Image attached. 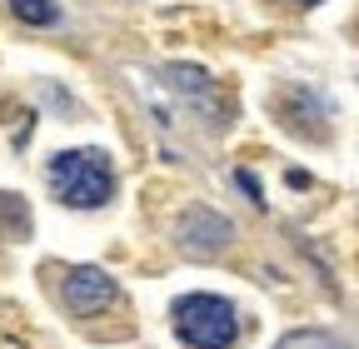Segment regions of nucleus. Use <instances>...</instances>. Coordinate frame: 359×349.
Wrapping results in <instances>:
<instances>
[{
	"instance_id": "4",
	"label": "nucleus",
	"mask_w": 359,
	"mask_h": 349,
	"mask_svg": "<svg viewBox=\"0 0 359 349\" xmlns=\"http://www.w3.org/2000/svg\"><path fill=\"white\" fill-rule=\"evenodd\" d=\"M60 299H65V310L70 315H100L105 304H115L120 299V289H115V280L105 275V270H95V265H75V270H65V289H60Z\"/></svg>"
},
{
	"instance_id": "7",
	"label": "nucleus",
	"mask_w": 359,
	"mask_h": 349,
	"mask_svg": "<svg viewBox=\"0 0 359 349\" xmlns=\"http://www.w3.org/2000/svg\"><path fill=\"white\" fill-rule=\"evenodd\" d=\"M11 11H15L25 25H55V20H60V6H55V0H11Z\"/></svg>"
},
{
	"instance_id": "9",
	"label": "nucleus",
	"mask_w": 359,
	"mask_h": 349,
	"mask_svg": "<svg viewBox=\"0 0 359 349\" xmlns=\"http://www.w3.org/2000/svg\"><path fill=\"white\" fill-rule=\"evenodd\" d=\"M294 6H320V0H294Z\"/></svg>"
},
{
	"instance_id": "8",
	"label": "nucleus",
	"mask_w": 359,
	"mask_h": 349,
	"mask_svg": "<svg viewBox=\"0 0 359 349\" xmlns=\"http://www.w3.org/2000/svg\"><path fill=\"white\" fill-rule=\"evenodd\" d=\"M275 349H349V344H339V339L325 334V329H294V334H285Z\"/></svg>"
},
{
	"instance_id": "3",
	"label": "nucleus",
	"mask_w": 359,
	"mask_h": 349,
	"mask_svg": "<svg viewBox=\"0 0 359 349\" xmlns=\"http://www.w3.org/2000/svg\"><path fill=\"white\" fill-rule=\"evenodd\" d=\"M160 75H165L160 85H165V90L185 105L190 115H205L210 125L219 120V85H215L205 70H195V65H165Z\"/></svg>"
},
{
	"instance_id": "1",
	"label": "nucleus",
	"mask_w": 359,
	"mask_h": 349,
	"mask_svg": "<svg viewBox=\"0 0 359 349\" xmlns=\"http://www.w3.org/2000/svg\"><path fill=\"white\" fill-rule=\"evenodd\" d=\"M45 180H50L55 200L70 210H100L115 195V170L105 150H60L45 170Z\"/></svg>"
},
{
	"instance_id": "6",
	"label": "nucleus",
	"mask_w": 359,
	"mask_h": 349,
	"mask_svg": "<svg viewBox=\"0 0 359 349\" xmlns=\"http://www.w3.org/2000/svg\"><path fill=\"white\" fill-rule=\"evenodd\" d=\"M0 235H6V240L30 235V210H25V200H15V195H0Z\"/></svg>"
},
{
	"instance_id": "5",
	"label": "nucleus",
	"mask_w": 359,
	"mask_h": 349,
	"mask_svg": "<svg viewBox=\"0 0 359 349\" xmlns=\"http://www.w3.org/2000/svg\"><path fill=\"white\" fill-rule=\"evenodd\" d=\"M235 240V225L224 220V214H215V210H205V205H195V210H185V220H180V249L185 254H219L224 245Z\"/></svg>"
},
{
	"instance_id": "2",
	"label": "nucleus",
	"mask_w": 359,
	"mask_h": 349,
	"mask_svg": "<svg viewBox=\"0 0 359 349\" xmlns=\"http://www.w3.org/2000/svg\"><path fill=\"white\" fill-rule=\"evenodd\" d=\"M170 315H175V334L190 349H230L240 334L235 304L219 294H180Z\"/></svg>"
}]
</instances>
